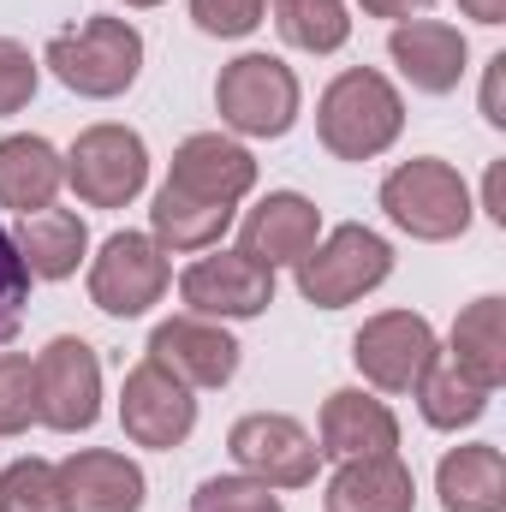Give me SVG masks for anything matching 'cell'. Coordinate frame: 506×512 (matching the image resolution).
<instances>
[{"mask_svg": "<svg viewBox=\"0 0 506 512\" xmlns=\"http://www.w3.org/2000/svg\"><path fill=\"white\" fill-rule=\"evenodd\" d=\"M405 131V96L376 66H346L322 102H316V137L334 161H376Z\"/></svg>", "mask_w": 506, "mask_h": 512, "instance_id": "cell-1", "label": "cell"}, {"mask_svg": "<svg viewBox=\"0 0 506 512\" xmlns=\"http://www.w3.org/2000/svg\"><path fill=\"white\" fill-rule=\"evenodd\" d=\"M42 66L84 102H114L126 96L143 72V30L131 18H84L60 36H48Z\"/></svg>", "mask_w": 506, "mask_h": 512, "instance_id": "cell-2", "label": "cell"}, {"mask_svg": "<svg viewBox=\"0 0 506 512\" xmlns=\"http://www.w3.org/2000/svg\"><path fill=\"white\" fill-rule=\"evenodd\" d=\"M381 215L417 245H447V239H465L477 203L459 167H447L441 155H411L381 179Z\"/></svg>", "mask_w": 506, "mask_h": 512, "instance_id": "cell-3", "label": "cell"}, {"mask_svg": "<svg viewBox=\"0 0 506 512\" xmlns=\"http://www.w3.org/2000/svg\"><path fill=\"white\" fill-rule=\"evenodd\" d=\"M304 90L298 72L274 54H239L215 78V114L233 137H286L298 126Z\"/></svg>", "mask_w": 506, "mask_h": 512, "instance_id": "cell-4", "label": "cell"}, {"mask_svg": "<svg viewBox=\"0 0 506 512\" xmlns=\"http://www.w3.org/2000/svg\"><path fill=\"white\" fill-rule=\"evenodd\" d=\"M387 274H393V245L381 239L376 227L346 221V227L322 233L316 251L298 262V292L316 310H346V304L370 298Z\"/></svg>", "mask_w": 506, "mask_h": 512, "instance_id": "cell-5", "label": "cell"}, {"mask_svg": "<svg viewBox=\"0 0 506 512\" xmlns=\"http://www.w3.org/2000/svg\"><path fill=\"white\" fill-rule=\"evenodd\" d=\"M66 185L90 209H126L149 185V143L131 126H114V120L84 126L78 143L66 149Z\"/></svg>", "mask_w": 506, "mask_h": 512, "instance_id": "cell-6", "label": "cell"}, {"mask_svg": "<svg viewBox=\"0 0 506 512\" xmlns=\"http://www.w3.org/2000/svg\"><path fill=\"white\" fill-rule=\"evenodd\" d=\"M102 417V358L78 334H54L36 352V423L54 435H84Z\"/></svg>", "mask_w": 506, "mask_h": 512, "instance_id": "cell-7", "label": "cell"}, {"mask_svg": "<svg viewBox=\"0 0 506 512\" xmlns=\"http://www.w3.org/2000/svg\"><path fill=\"white\" fill-rule=\"evenodd\" d=\"M435 358H441V340L417 310H381L352 334V364L376 393H411Z\"/></svg>", "mask_w": 506, "mask_h": 512, "instance_id": "cell-8", "label": "cell"}, {"mask_svg": "<svg viewBox=\"0 0 506 512\" xmlns=\"http://www.w3.org/2000/svg\"><path fill=\"white\" fill-rule=\"evenodd\" d=\"M167 280H173V268H167V251L149 239V233H114L96 262H90V304L102 310V316H149L161 298H167Z\"/></svg>", "mask_w": 506, "mask_h": 512, "instance_id": "cell-9", "label": "cell"}, {"mask_svg": "<svg viewBox=\"0 0 506 512\" xmlns=\"http://www.w3.org/2000/svg\"><path fill=\"white\" fill-rule=\"evenodd\" d=\"M227 453L233 465L268 483V489H304L316 483V465H322V447L310 441V429L286 411H251L227 429Z\"/></svg>", "mask_w": 506, "mask_h": 512, "instance_id": "cell-10", "label": "cell"}, {"mask_svg": "<svg viewBox=\"0 0 506 512\" xmlns=\"http://www.w3.org/2000/svg\"><path fill=\"white\" fill-rule=\"evenodd\" d=\"M179 298L191 316L209 322H251L274 304V268L251 262L245 251H197V262L179 274Z\"/></svg>", "mask_w": 506, "mask_h": 512, "instance_id": "cell-11", "label": "cell"}, {"mask_svg": "<svg viewBox=\"0 0 506 512\" xmlns=\"http://www.w3.org/2000/svg\"><path fill=\"white\" fill-rule=\"evenodd\" d=\"M120 429L137 447L173 453L197 429V399H191V387L179 376H167L155 358H143V364L126 370V387H120Z\"/></svg>", "mask_w": 506, "mask_h": 512, "instance_id": "cell-12", "label": "cell"}, {"mask_svg": "<svg viewBox=\"0 0 506 512\" xmlns=\"http://www.w3.org/2000/svg\"><path fill=\"white\" fill-rule=\"evenodd\" d=\"M167 185L185 191V197H197V203L239 209L256 191V155L239 137H227V131H191V137L173 149Z\"/></svg>", "mask_w": 506, "mask_h": 512, "instance_id": "cell-13", "label": "cell"}, {"mask_svg": "<svg viewBox=\"0 0 506 512\" xmlns=\"http://www.w3.org/2000/svg\"><path fill=\"white\" fill-rule=\"evenodd\" d=\"M149 358H155L167 376H179L191 393H197V387H227L239 376V340L227 334V322H209V316H191V310L155 322Z\"/></svg>", "mask_w": 506, "mask_h": 512, "instance_id": "cell-14", "label": "cell"}, {"mask_svg": "<svg viewBox=\"0 0 506 512\" xmlns=\"http://www.w3.org/2000/svg\"><path fill=\"white\" fill-rule=\"evenodd\" d=\"M387 54L399 66V78L411 90H423V96H453L465 66H471V42L447 18H405V24H393Z\"/></svg>", "mask_w": 506, "mask_h": 512, "instance_id": "cell-15", "label": "cell"}, {"mask_svg": "<svg viewBox=\"0 0 506 512\" xmlns=\"http://www.w3.org/2000/svg\"><path fill=\"white\" fill-rule=\"evenodd\" d=\"M322 239V209L298 191H268L239 221V251L262 268H298Z\"/></svg>", "mask_w": 506, "mask_h": 512, "instance_id": "cell-16", "label": "cell"}, {"mask_svg": "<svg viewBox=\"0 0 506 512\" xmlns=\"http://www.w3.org/2000/svg\"><path fill=\"white\" fill-rule=\"evenodd\" d=\"M54 471H60L66 512H143V501H149L143 465L114 447H78Z\"/></svg>", "mask_w": 506, "mask_h": 512, "instance_id": "cell-17", "label": "cell"}, {"mask_svg": "<svg viewBox=\"0 0 506 512\" xmlns=\"http://www.w3.org/2000/svg\"><path fill=\"white\" fill-rule=\"evenodd\" d=\"M322 459H370V453H399V417L393 405L364 393V387H340L322 399Z\"/></svg>", "mask_w": 506, "mask_h": 512, "instance_id": "cell-18", "label": "cell"}, {"mask_svg": "<svg viewBox=\"0 0 506 512\" xmlns=\"http://www.w3.org/2000/svg\"><path fill=\"white\" fill-rule=\"evenodd\" d=\"M417 507V477L399 453H370V459H340L328 477L322 512H411Z\"/></svg>", "mask_w": 506, "mask_h": 512, "instance_id": "cell-19", "label": "cell"}, {"mask_svg": "<svg viewBox=\"0 0 506 512\" xmlns=\"http://www.w3.org/2000/svg\"><path fill=\"white\" fill-rule=\"evenodd\" d=\"M60 185H66V155L48 137H36V131L0 137V209H12V215L54 209Z\"/></svg>", "mask_w": 506, "mask_h": 512, "instance_id": "cell-20", "label": "cell"}, {"mask_svg": "<svg viewBox=\"0 0 506 512\" xmlns=\"http://www.w3.org/2000/svg\"><path fill=\"white\" fill-rule=\"evenodd\" d=\"M441 512H506V453L495 441L447 447L435 465Z\"/></svg>", "mask_w": 506, "mask_h": 512, "instance_id": "cell-21", "label": "cell"}, {"mask_svg": "<svg viewBox=\"0 0 506 512\" xmlns=\"http://www.w3.org/2000/svg\"><path fill=\"white\" fill-rule=\"evenodd\" d=\"M12 245L24 256L30 280H72L78 262L90 256V227L72 209H36V215H18Z\"/></svg>", "mask_w": 506, "mask_h": 512, "instance_id": "cell-22", "label": "cell"}, {"mask_svg": "<svg viewBox=\"0 0 506 512\" xmlns=\"http://www.w3.org/2000/svg\"><path fill=\"white\" fill-rule=\"evenodd\" d=\"M233 221H239V209L197 203V197H185V191H173V185H161L155 203H149V239H155L167 256L173 251L179 256L215 251V245L233 233Z\"/></svg>", "mask_w": 506, "mask_h": 512, "instance_id": "cell-23", "label": "cell"}, {"mask_svg": "<svg viewBox=\"0 0 506 512\" xmlns=\"http://www.w3.org/2000/svg\"><path fill=\"white\" fill-rule=\"evenodd\" d=\"M447 364H459L471 382H483L489 393L506 382V298H477L459 310L453 334H447Z\"/></svg>", "mask_w": 506, "mask_h": 512, "instance_id": "cell-24", "label": "cell"}, {"mask_svg": "<svg viewBox=\"0 0 506 512\" xmlns=\"http://www.w3.org/2000/svg\"><path fill=\"white\" fill-rule=\"evenodd\" d=\"M411 399H417V411H423V423L429 429H471L483 411H489V387L483 382H471L459 364H447V358H435L429 370H423V382L411 387Z\"/></svg>", "mask_w": 506, "mask_h": 512, "instance_id": "cell-25", "label": "cell"}, {"mask_svg": "<svg viewBox=\"0 0 506 512\" xmlns=\"http://www.w3.org/2000/svg\"><path fill=\"white\" fill-rule=\"evenodd\" d=\"M268 6H274L280 42H292L298 54H340L352 36L346 0H268Z\"/></svg>", "mask_w": 506, "mask_h": 512, "instance_id": "cell-26", "label": "cell"}, {"mask_svg": "<svg viewBox=\"0 0 506 512\" xmlns=\"http://www.w3.org/2000/svg\"><path fill=\"white\" fill-rule=\"evenodd\" d=\"M0 512H66V495H60V471L48 459H12L0 471Z\"/></svg>", "mask_w": 506, "mask_h": 512, "instance_id": "cell-27", "label": "cell"}, {"mask_svg": "<svg viewBox=\"0 0 506 512\" xmlns=\"http://www.w3.org/2000/svg\"><path fill=\"white\" fill-rule=\"evenodd\" d=\"M36 423V364L24 352H0V435H24Z\"/></svg>", "mask_w": 506, "mask_h": 512, "instance_id": "cell-28", "label": "cell"}, {"mask_svg": "<svg viewBox=\"0 0 506 512\" xmlns=\"http://www.w3.org/2000/svg\"><path fill=\"white\" fill-rule=\"evenodd\" d=\"M191 512H286L280 507V495L268 489V483H256V477H209L197 495H191Z\"/></svg>", "mask_w": 506, "mask_h": 512, "instance_id": "cell-29", "label": "cell"}, {"mask_svg": "<svg viewBox=\"0 0 506 512\" xmlns=\"http://www.w3.org/2000/svg\"><path fill=\"white\" fill-rule=\"evenodd\" d=\"M36 84H42V60H30V48H24V42L0 36V120L24 114V108H30V96H36Z\"/></svg>", "mask_w": 506, "mask_h": 512, "instance_id": "cell-30", "label": "cell"}, {"mask_svg": "<svg viewBox=\"0 0 506 512\" xmlns=\"http://www.w3.org/2000/svg\"><path fill=\"white\" fill-rule=\"evenodd\" d=\"M262 18H268V0H191V24L203 36H221V42L251 36Z\"/></svg>", "mask_w": 506, "mask_h": 512, "instance_id": "cell-31", "label": "cell"}, {"mask_svg": "<svg viewBox=\"0 0 506 512\" xmlns=\"http://www.w3.org/2000/svg\"><path fill=\"white\" fill-rule=\"evenodd\" d=\"M24 298H30V268L12 245V233L0 227V352L12 346V334L24 322Z\"/></svg>", "mask_w": 506, "mask_h": 512, "instance_id": "cell-32", "label": "cell"}, {"mask_svg": "<svg viewBox=\"0 0 506 512\" xmlns=\"http://www.w3.org/2000/svg\"><path fill=\"white\" fill-rule=\"evenodd\" d=\"M501 90H506V54H495V60H489V72H483V120H489V126H506Z\"/></svg>", "mask_w": 506, "mask_h": 512, "instance_id": "cell-33", "label": "cell"}, {"mask_svg": "<svg viewBox=\"0 0 506 512\" xmlns=\"http://www.w3.org/2000/svg\"><path fill=\"white\" fill-rule=\"evenodd\" d=\"M358 6H364L370 18H393V24H405V18H411V12H423L429 0H358Z\"/></svg>", "mask_w": 506, "mask_h": 512, "instance_id": "cell-34", "label": "cell"}, {"mask_svg": "<svg viewBox=\"0 0 506 512\" xmlns=\"http://www.w3.org/2000/svg\"><path fill=\"white\" fill-rule=\"evenodd\" d=\"M459 12H465V18H477V24H489V30L506 24V0H459Z\"/></svg>", "mask_w": 506, "mask_h": 512, "instance_id": "cell-35", "label": "cell"}, {"mask_svg": "<svg viewBox=\"0 0 506 512\" xmlns=\"http://www.w3.org/2000/svg\"><path fill=\"white\" fill-rule=\"evenodd\" d=\"M483 209H489V221L506 227V197H501V161L489 167V185H483Z\"/></svg>", "mask_w": 506, "mask_h": 512, "instance_id": "cell-36", "label": "cell"}, {"mask_svg": "<svg viewBox=\"0 0 506 512\" xmlns=\"http://www.w3.org/2000/svg\"><path fill=\"white\" fill-rule=\"evenodd\" d=\"M126 6H137V12H143V6H161V0H126Z\"/></svg>", "mask_w": 506, "mask_h": 512, "instance_id": "cell-37", "label": "cell"}]
</instances>
